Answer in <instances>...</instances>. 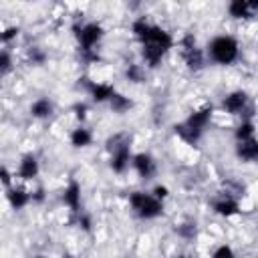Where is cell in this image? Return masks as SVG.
Listing matches in <instances>:
<instances>
[{"label":"cell","mask_w":258,"mask_h":258,"mask_svg":"<svg viewBox=\"0 0 258 258\" xmlns=\"http://www.w3.org/2000/svg\"><path fill=\"white\" fill-rule=\"evenodd\" d=\"M42 200H44V189L38 187V189L32 194V202H42Z\"/></svg>","instance_id":"cell-31"},{"label":"cell","mask_w":258,"mask_h":258,"mask_svg":"<svg viewBox=\"0 0 258 258\" xmlns=\"http://www.w3.org/2000/svg\"><path fill=\"white\" fill-rule=\"evenodd\" d=\"M173 258H185V256H173Z\"/></svg>","instance_id":"cell-33"},{"label":"cell","mask_w":258,"mask_h":258,"mask_svg":"<svg viewBox=\"0 0 258 258\" xmlns=\"http://www.w3.org/2000/svg\"><path fill=\"white\" fill-rule=\"evenodd\" d=\"M81 52H93V46L103 38V26L99 22H89L81 28H75Z\"/></svg>","instance_id":"cell-6"},{"label":"cell","mask_w":258,"mask_h":258,"mask_svg":"<svg viewBox=\"0 0 258 258\" xmlns=\"http://www.w3.org/2000/svg\"><path fill=\"white\" fill-rule=\"evenodd\" d=\"M214 212L220 214V216H224V218H230V216H236V214L240 212V206H238L236 200H232V198H224V200L214 202Z\"/></svg>","instance_id":"cell-16"},{"label":"cell","mask_w":258,"mask_h":258,"mask_svg":"<svg viewBox=\"0 0 258 258\" xmlns=\"http://www.w3.org/2000/svg\"><path fill=\"white\" fill-rule=\"evenodd\" d=\"M125 75H127V79L133 81V83H141V81H143V71H141L139 64H129V69H127Z\"/></svg>","instance_id":"cell-21"},{"label":"cell","mask_w":258,"mask_h":258,"mask_svg":"<svg viewBox=\"0 0 258 258\" xmlns=\"http://www.w3.org/2000/svg\"><path fill=\"white\" fill-rule=\"evenodd\" d=\"M6 198H8V202H10V206L14 210H20V208H24L32 200V194H28V191H24L20 187H10L8 194H6Z\"/></svg>","instance_id":"cell-15"},{"label":"cell","mask_w":258,"mask_h":258,"mask_svg":"<svg viewBox=\"0 0 258 258\" xmlns=\"http://www.w3.org/2000/svg\"><path fill=\"white\" fill-rule=\"evenodd\" d=\"M222 107L226 113L230 115H252V107H250V99L244 91H234L228 97H224Z\"/></svg>","instance_id":"cell-7"},{"label":"cell","mask_w":258,"mask_h":258,"mask_svg":"<svg viewBox=\"0 0 258 258\" xmlns=\"http://www.w3.org/2000/svg\"><path fill=\"white\" fill-rule=\"evenodd\" d=\"M62 202H64V206H67L73 214H81V185H79L75 179H71L69 185L64 187V191H62Z\"/></svg>","instance_id":"cell-11"},{"label":"cell","mask_w":258,"mask_h":258,"mask_svg":"<svg viewBox=\"0 0 258 258\" xmlns=\"http://www.w3.org/2000/svg\"><path fill=\"white\" fill-rule=\"evenodd\" d=\"M44 58H46V56H44V52H40L38 48H32V50H30V60H32V62L42 64V62H44Z\"/></svg>","instance_id":"cell-26"},{"label":"cell","mask_w":258,"mask_h":258,"mask_svg":"<svg viewBox=\"0 0 258 258\" xmlns=\"http://www.w3.org/2000/svg\"><path fill=\"white\" fill-rule=\"evenodd\" d=\"M254 123L250 121V119H246V121H242L240 125H238V129H236V141H246V139H252L254 137Z\"/></svg>","instance_id":"cell-20"},{"label":"cell","mask_w":258,"mask_h":258,"mask_svg":"<svg viewBox=\"0 0 258 258\" xmlns=\"http://www.w3.org/2000/svg\"><path fill=\"white\" fill-rule=\"evenodd\" d=\"M87 89H89L93 101H97V103L111 101V97L115 95L113 85H107V83H87Z\"/></svg>","instance_id":"cell-13"},{"label":"cell","mask_w":258,"mask_h":258,"mask_svg":"<svg viewBox=\"0 0 258 258\" xmlns=\"http://www.w3.org/2000/svg\"><path fill=\"white\" fill-rule=\"evenodd\" d=\"M50 113H52V103L48 99H44V97L36 99L30 105V115L36 117V119H46V117H50Z\"/></svg>","instance_id":"cell-17"},{"label":"cell","mask_w":258,"mask_h":258,"mask_svg":"<svg viewBox=\"0 0 258 258\" xmlns=\"http://www.w3.org/2000/svg\"><path fill=\"white\" fill-rule=\"evenodd\" d=\"M8 71H10V54L6 50H2V54H0V73L6 75Z\"/></svg>","instance_id":"cell-24"},{"label":"cell","mask_w":258,"mask_h":258,"mask_svg":"<svg viewBox=\"0 0 258 258\" xmlns=\"http://www.w3.org/2000/svg\"><path fill=\"white\" fill-rule=\"evenodd\" d=\"M175 232H177L179 236H183V238H194V236H196V224H191V222L181 224L179 228H175Z\"/></svg>","instance_id":"cell-22"},{"label":"cell","mask_w":258,"mask_h":258,"mask_svg":"<svg viewBox=\"0 0 258 258\" xmlns=\"http://www.w3.org/2000/svg\"><path fill=\"white\" fill-rule=\"evenodd\" d=\"M18 32H20V30H18L16 26H10V28H6V30L2 32L0 38H2V42H8V40H12L14 36H18Z\"/></svg>","instance_id":"cell-25"},{"label":"cell","mask_w":258,"mask_h":258,"mask_svg":"<svg viewBox=\"0 0 258 258\" xmlns=\"http://www.w3.org/2000/svg\"><path fill=\"white\" fill-rule=\"evenodd\" d=\"M133 32L141 42V52L149 67H157L165 56V52L173 46L171 34L161 26L147 22L145 18H137L133 22Z\"/></svg>","instance_id":"cell-1"},{"label":"cell","mask_w":258,"mask_h":258,"mask_svg":"<svg viewBox=\"0 0 258 258\" xmlns=\"http://www.w3.org/2000/svg\"><path fill=\"white\" fill-rule=\"evenodd\" d=\"M75 111H77V117L83 121L87 117V105H75Z\"/></svg>","instance_id":"cell-30"},{"label":"cell","mask_w":258,"mask_h":258,"mask_svg":"<svg viewBox=\"0 0 258 258\" xmlns=\"http://www.w3.org/2000/svg\"><path fill=\"white\" fill-rule=\"evenodd\" d=\"M79 226L83 228V230H91V218L89 216H85V214H79Z\"/></svg>","instance_id":"cell-28"},{"label":"cell","mask_w":258,"mask_h":258,"mask_svg":"<svg viewBox=\"0 0 258 258\" xmlns=\"http://www.w3.org/2000/svg\"><path fill=\"white\" fill-rule=\"evenodd\" d=\"M153 196L163 202V200L167 198V187H165V185H155V187H153Z\"/></svg>","instance_id":"cell-27"},{"label":"cell","mask_w":258,"mask_h":258,"mask_svg":"<svg viewBox=\"0 0 258 258\" xmlns=\"http://www.w3.org/2000/svg\"><path fill=\"white\" fill-rule=\"evenodd\" d=\"M181 54H183L185 64L191 71H198V69L204 67V54L198 48V42H196V38L191 34H185L183 36V40H181Z\"/></svg>","instance_id":"cell-8"},{"label":"cell","mask_w":258,"mask_h":258,"mask_svg":"<svg viewBox=\"0 0 258 258\" xmlns=\"http://www.w3.org/2000/svg\"><path fill=\"white\" fill-rule=\"evenodd\" d=\"M212 113H214L212 105L194 111L183 123H177V125L173 127L175 135H179L185 143H191V145L198 143L200 137H202V133H204V129L208 127V123H210V119H212Z\"/></svg>","instance_id":"cell-2"},{"label":"cell","mask_w":258,"mask_h":258,"mask_svg":"<svg viewBox=\"0 0 258 258\" xmlns=\"http://www.w3.org/2000/svg\"><path fill=\"white\" fill-rule=\"evenodd\" d=\"M107 149L111 153V169L115 173H123L125 167L129 165L131 151H129V135L127 133H117L107 139Z\"/></svg>","instance_id":"cell-4"},{"label":"cell","mask_w":258,"mask_h":258,"mask_svg":"<svg viewBox=\"0 0 258 258\" xmlns=\"http://www.w3.org/2000/svg\"><path fill=\"white\" fill-rule=\"evenodd\" d=\"M228 12L232 18H252L258 14V0H232Z\"/></svg>","instance_id":"cell-9"},{"label":"cell","mask_w":258,"mask_h":258,"mask_svg":"<svg viewBox=\"0 0 258 258\" xmlns=\"http://www.w3.org/2000/svg\"><path fill=\"white\" fill-rule=\"evenodd\" d=\"M236 155L242 161H258V139H246V141H238L236 145Z\"/></svg>","instance_id":"cell-12"},{"label":"cell","mask_w":258,"mask_h":258,"mask_svg":"<svg viewBox=\"0 0 258 258\" xmlns=\"http://www.w3.org/2000/svg\"><path fill=\"white\" fill-rule=\"evenodd\" d=\"M109 103H111V109H113L115 113H125V111H129V109L133 107V101L127 99L125 95H119V93H115Z\"/></svg>","instance_id":"cell-19"},{"label":"cell","mask_w":258,"mask_h":258,"mask_svg":"<svg viewBox=\"0 0 258 258\" xmlns=\"http://www.w3.org/2000/svg\"><path fill=\"white\" fill-rule=\"evenodd\" d=\"M32 258H44V256H32Z\"/></svg>","instance_id":"cell-32"},{"label":"cell","mask_w":258,"mask_h":258,"mask_svg":"<svg viewBox=\"0 0 258 258\" xmlns=\"http://www.w3.org/2000/svg\"><path fill=\"white\" fill-rule=\"evenodd\" d=\"M238 40L234 36H228V34H222V36H216L210 44H208V52H210V58L218 64H232L236 58H238Z\"/></svg>","instance_id":"cell-3"},{"label":"cell","mask_w":258,"mask_h":258,"mask_svg":"<svg viewBox=\"0 0 258 258\" xmlns=\"http://www.w3.org/2000/svg\"><path fill=\"white\" fill-rule=\"evenodd\" d=\"M212 258H236V254H234V250L230 248V246H220L216 252H214V256Z\"/></svg>","instance_id":"cell-23"},{"label":"cell","mask_w":258,"mask_h":258,"mask_svg":"<svg viewBox=\"0 0 258 258\" xmlns=\"http://www.w3.org/2000/svg\"><path fill=\"white\" fill-rule=\"evenodd\" d=\"M38 175V161H36V157L34 155H24L22 157V161H20V165H18V177H22V179H32V177H36Z\"/></svg>","instance_id":"cell-14"},{"label":"cell","mask_w":258,"mask_h":258,"mask_svg":"<svg viewBox=\"0 0 258 258\" xmlns=\"http://www.w3.org/2000/svg\"><path fill=\"white\" fill-rule=\"evenodd\" d=\"M131 161H133V167H135V171L139 173L141 179H151L153 177L155 161H153V157L149 153H137V155H133Z\"/></svg>","instance_id":"cell-10"},{"label":"cell","mask_w":258,"mask_h":258,"mask_svg":"<svg viewBox=\"0 0 258 258\" xmlns=\"http://www.w3.org/2000/svg\"><path fill=\"white\" fill-rule=\"evenodd\" d=\"M0 177H2V183L10 189V173H8V169H6V167H2V169H0Z\"/></svg>","instance_id":"cell-29"},{"label":"cell","mask_w":258,"mask_h":258,"mask_svg":"<svg viewBox=\"0 0 258 258\" xmlns=\"http://www.w3.org/2000/svg\"><path fill=\"white\" fill-rule=\"evenodd\" d=\"M91 141H93V133H91L87 127L73 129V133H71V143H73L75 147H87V145H91Z\"/></svg>","instance_id":"cell-18"},{"label":"cell","mask_w":258,"mask_h":258,"mask_svg":"<svg viewBox=\"0 0 258 258\" xmlns=\"http://www.w3.org/2000/svg\"><path fill=\"white\" fill-rule=\"evenodd\" d=\"M129 204L135 210V214L143 220H153L163 214V202L157 200L153 194H143V191H133L129 196Z\"/></svg>","instance_id":"cell-5"}]
</instances>
